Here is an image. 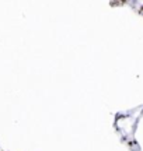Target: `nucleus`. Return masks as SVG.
<instances>
[]
</instances>
